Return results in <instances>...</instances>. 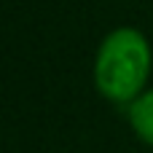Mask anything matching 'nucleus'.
<instances>
[{
  "instance_id": "nucleus-1",
  "label": "nucleus",
  "mask_w": 153,
  "mask_h": 153,
  "mask_svg": "<svg viewBox=\"0 0 153 153\" xmlns=\"http://www.w3.org/2000/svg\"><path fill=\"white\" fill-rule=\"evenodd\" d=\"M151 75V46L148 38L134 27L113 30L97 51L94 83L110 102H134Z\"/></svg>"
},
{
  "instance_id": "nucleus-2",
  "label": "nucleus",
  "mask_w": 153,
  "mask_h": 153,
  "mask_svg": "<svg viewBox=\"0 0 153 153\" xmlns=\"http://www.w3.org/2000/svg\"><path fill=\"white\" fill-rule=\"evenodd\" d=\"M129 124L134 134L153 148V89L143 91L134 102H129Z\"/></svg>"
}]
</instances>
